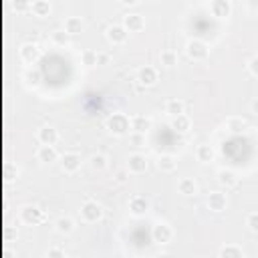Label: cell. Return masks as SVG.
<instances>
[{"label": "cell", "instance_id": "cell-32", "mask_svg": "<svg viewBox=\"0 0 258 258\" xmlns=\"http://www.w3.org/2000/svg\"><path fill=\"white\" fill-rule=\"evenodd\" d=\"M83 63H85V65H97V52L87 51L85 55H83Z\"/></svg>", "mask_w": 258, "mask_h": 258}, {"label": "cell", "instance_id": "cell-24", "mask_svg": "<svg viewBox=\"0 0 258 258\" xmlns=\"http://www.w3.org/2000/svg\"><path fill=\"white\" fill-rule=\"evenodd\" d=\"M57 230L61 234H71L75 230V222L71 218H59L57 220Z\"/></svg>", "mask_w": 258, "mask_h": 258}, {"label": "cell", "instance_id": "cell-35", "mask_svg": "<svg viewBox=\"0 0 258 258\" xmlns=\"http://www.w3.org/2000/svg\"><path fill=\"white\" fill-rule=\"evenodd\" d=\"M248 67H250V73H252L254 77H258V57H254V59L250 61V65H248Z\"/></svg>", "mask_w": 258, "mask_h": 258}, {"label": "cell", "instance_id": "cell-9", "mask_svg": "<svg viewBox=\"0 0 258 258\" xmlns=\"http://www.w3.org/2000/svg\"><path fill=\"white\" fill-rule=\"evenodd\" d=\"M61 166L67 173H75L79 168H81V155L71 152V154H65L63 155V161H61Z\"/></svg>", "mask_w": 258, "mask_h": 258}, {"label": "cell", "instance_id": "cell-37", "mask_svg": "<svg viewBox=\"0 0 258 258\" xmlns=\"http://www.w3.org/2000/svg\"><path fill=\"white\" fill-rule=\"evenodd\" d=\"M107 61H109V57H107V55H97V65H105Z\"/></svg>", "mask_w": 258, "mask_h": 258}, {"label": "cell", "instance_id": "cell-34", "mask_svg": "<svg viewBox=\"0 0 258 258\" xmlns=\"http://www.w3.org/2000/svg\"><path fill=\"white\" fill-rule=\"evenodd\" d=\"M15 6H17V10H18V12H24V10L33 8V4L29 2V0H17V2H15Z\"/></svg>", "mask_w": 258, "mask_h": 258}, {"label": "cell", "instance_id": "cell-10", "mask_svg": "<svg viewBox=\"0 0 258 258\" xmlns=\"http://www.w3.org/2000/svg\"><path fill=\"white\" fill-rule=\"evenodd\" d=\"M59 139V133L55 127H43V129H38V141L43 143V145H55Z\"/></svg>", "mask_w": 258, "mask_h": 258}, {"label": "cell", "instance_id": "cell-3", "mask_svg": "<svg viewBox=\"0 0 258 258\" xmlns=\"http://www.w3.org/2000/svg\"><path fill=\"white\" fill-rule=\"evenodd\" d=\"M81 216H83L87 222H97L103 216V210L97 202H85L83 208H81Z\"/></svg>", "mask_w": 258, "mask_h": 258}, {"label": "cell", "instance_id": "cell-36", "mask_svg": "<svg viewBox=\"0 0 258 258\" xmlns=\"http://www.w3.org/2000/svg\"><path fill=\"white\" fill-rule=\"evenodd\" d=\"M119 2H121V4H125V6H135V4L139 2V0H119Z\"/></svg>", "mask_w": 258, "mask_h": 258}, {"label": "cell", "instance_id": "cell-22", "mask_svg": "<svg viewBox=\"0 0 258 258\" xmlns=\"http://www.w3.org/2000/svg\"><path fill=\"white\" fill-rule=\"evenodd\" d=\"M226 129L232 131V133H240V131L246 129V121H244L242 117H232V119L226 121Z\"/></svg>", "mask_w": 258, "mask_h": 258}, {"label": "cell", "instance_id": "cell-21", "mask_svg": "<svg viewBox=\"0 0 258 258\" xmlns=\"http://www.w3.org/2000/svg\"><path fill=\"white\" fill-rule=\"evenodd\" d=\"M218 182L222 184V186H226V188H234L236 184H238V178L232 173V172H228V170H222L220 173H218Z\"/></svg>", "mask_w": 258, "mask_h": 258}, {"label": "cell", "instance_id": "cell-1", "mask_svg": "<svg viewBox=\"0 0 258 258\" xmlns=\"http://www.w3.org/2000/svg\"><path fill=\"white\" fill-rule=\"evenodd\" d=\"M129 127H131V121L123 113H115L113 117H109V121H107V129L115 135H125L129 131Z\"/></svg>", "mask_w": 258, "mask_h": 258}, {"label": "cell", "instance_id": "cell-39", "mask_svg": "<svg viewBox=\"0 0 258 258\" xmlns=\"http://www.w3.org/2000/svg\"><path fill=\"white\" fill-rule=\"evenodd\" d=\"M117 180H119V182H123V180H125V173H123V172H119V173H117Z\"/></svg>", "mask_w": 258, "mask_h": 258}, {"label": "cell", "instance_id": "cell-33", "mask_svg": "<svg viewBox=\"0 0 258 258\" xmlns=\"http://www.w3.org/2000/svg\"><path fill=\"white\" fill-rule=\"evenodd\" d=\"M246 224H248V228L252 230V232H258V212L248 216V222Z\"/></svg>", "mask_w": 258, "mask_h": 258}, {"label": "cell", "instance_id": "cell-20", "mask_svg": "<svg viewBox=\"0 0 258 258\" xmlns=\"http://www.w3.org/2000/svg\"><path fill=\"white\" fill-rule=\"evenodd\" d=\"M131 129L133 131H139V133H145L149 129V119L143 117V115H135L131 119Z\"/></svg>", "mask_w": 258, "mask_h": 258}, {"label": "cell", "instance_id": "cell-19", "mask_svg": "<svg viewBox=\"0 0 258 258\" xmlns=\"http://www.w3.org/2000/svg\"><path fill=\"white\" fill-rule=\"evenodd\" d=\"M166 113L172 115V117L182 115L184 113V101H180V99H170L166 103Z\"/></svg>", "mask_w": 258, "mask_h": 258}, {"label": "cell", "instance_id": "cell-16", "mask_svg": "<svg viewBox=\"0 0 258 258\" xmlns=\"http://www.w3.org/2000/svg\"><path fill=\"white\" fill-rule=\"evenodd\" d=\"M83 20L81 18H77V17H69L65 20V31L69 33V34H79L81 31H83Z\"/></svg>", "mask_w": 258, "mask_h": 258}, {"label": "cell", "instance_id": "cell-23", "mask_svg": "<svg viewBox=\"0 0 258 258\" xmlns=\"http://www.w3.org/2000/svg\"><path fill=\"white\" fill-rule=\"evenodd\" d=\"M36 17H49V12H51V4L47 2V0H36V2H33V8H31Z\"/></svg>", "mask_w": 258, "mask_h": 258}, {"label": "cell", "instance_id": "cell-27", "mask_svg": "<svg viewBox=\"0 0 258 258\" xmlns=\"http://www.w3.org/2000/svg\"><path fill=\"white\" fill-rule=\"evenodd\" d=\"M91 168H93V170H105V168H107V157H105L103 154L91 155Z\"/></svg>", "mask_w": 258, "mask_h": 258}, {"label": "cell", "instance_id": "cell-25", "mask_svg": "<svg viewBox=\"0 0 258 258\" xmlns=\"http://www.w3.org/2000/svg\"><path fill=\"white\" fill-rule=\"evenodd\" d=\"M196 155H198L200 161L208 164V161H212V157H214V152H212V147H210V145H200V147H198V152H196Z\"/></svg>", "mask_w": 258, "mask_h": 258}, {"label": "cell", "instance_id": "cell-2", "mask_svg": "<svg viewBox=\"0 0 258 258\" xmlns=\"http://www.w3.org/2000/svg\"><path fill=\"white\" fill-rule=\"evenodd\" d=\"M186 52H188V57L189 59H194V61H204L208 57V47L206 43H202V40H189L188 47H186Z\"/></svg>", "mask_w": 258, "mask_h": 258}, {"label": "cell", "instance_id": "cell-12", "mask_svg": "<svg viewBox=\"0 0 258 258\" xmlns=\"http://www.w3.org/2000/svg\"><path fill=\"white\" fill-rule=\"evenodd\" d=\"M36 157H38V161H43V164H51V161H55L59 157V154H57L55 145H40Z\"/></svg>", "mask_w": 258, "mask_h": 258}, {"label": "cell", "instance_id": "cell-31", "mask_svg": "<svg viewBox=\"0 0 258 258\" xmlns=\"http://www.w3.org/2000/svg\"><path fill=\"white\" fill-rule=\"evenodd\" d=\"M220 256H242V250L236 246H226L220 250Z\"/></svg>", "mask_w": 258, "mask_h": 258}, {"label": "cell", "instance_id": "cell-14", "mask_svg": "<svg viewBox=\"0 0 258 258\" xmlns=\"http://www.w3.org/2000/svg\"><path fill=\"white\" fill-rule=\"evenodd\" d=\"M139 81H141V85H154L155 81H157V71L154 69V67H141L139 69Z\"/></svg>", "mask_w": 258, "mask_h": 258}, {"label": "cell", "instance_id": "cell-38", "mask_svg": "<svg viewBox=\"0 0 258 258\" xmlns=\"http://www.w3.org/2000/svg\"><path fill=\"white\" fill-rule=\"evenodd\" d=\"M252 111L258 115V99H254V101H252Z\"/></svg>", "mask_w": 258, "mask_h": 258}, {"label": "cell", "instance_id": "cell-26", "mask_svg": "<svg viewBox=\"0 0 258 258\" xmlns=\"http://www.w3.org/2000/svg\"><path fill=\"white\" fill-rule=\"evenodd\" d=\"M157 166H159V170H164V172H173L178 164H175V159L172 155H161L159 161H157Z\"/></svg>", "mask_w": 258, "mask_h": 258}, {"label": "cell", "instance_id": "cell-11", "mask_svg": "<svg viewBox=\"0 0 258 258\" xmlns=\"http://www.w3.org/2000/svg\"><path fill=\"white\" fill-rule=\"evenodd\" d=\"M172 236H173V232H172V228H170L168 224H157V226L154 228V240L159 242V244L170 242Z\"/></svg>", "mask_w": 258, "mask_h": 258}, {"label": "cell", "instance_id": "cell-7", "mask_svg": "<svg viewBox=\"0 0 258 258\" xmlns=\"http://www.w3.org/2000/svg\"><path fill=\"white\" fill-rule=\"evenodd\" d=\"M123 26L129 33H139L145 29V20L141 15H125L123 17Z\"/></svg>", "mask_w": 258, "mask_h": 258}, {"label": "cell", "instance_id": "cell-17", "mask_svg": "<svg viewBox=\"0 0 258 258\" xmlns=\"http://www.w3.org/2000/svg\"><path fill=\"white\" fill-rule=\"evenodd\" d=\"M189 125H192V121H189V117H188L186 113H182V115H178V117H173V121H172V127H173L175 131H182V133L189 131Z\"/></svg>", "mask_w": 258, "mask_h": 258}, {"label": "cell", "instance_id": "cell-28", "mask_svg": "<svg viewBox=\"0 0 258 258\" xmlns=\"http://www.w3.org/2000/svg\"><path fill=\"white\" fill-rule=\"evenodd\" d=\"M175 63H178V57H175V52H173V51H164V52H161V65L173 67Z\"/></svg>", "mask_w": 258, "mask_h": 258}, {"label": "cell", "instance_id": "cell-4", "mask_svg": "<svg viewBox=\"0 0 258 258\" xmlns=\"http://www.w3.org/2000/svg\"><path fill=\"white\" fill-rule=\"evenodd\" d=\"M127 34H129V31L125 29L123 24H115V26H111V29L107 31V38H109L113 45H123L127 40Z\"/></svg>", "mask_w": 258, "mask_h": 258}, {"label": "cell", "instance_id": "cell-8", "mask_svg": "<svg viewBox=\"0 0 258 258\" xmlns=\"http://www.w3.org/2000/svg\"><path fill=\"white\" fill-rule=\"evenodd\" d=\"M210 10H212L214 17H218V18H228L230 12H232V6H230L228 0H212Z\"/></svg>", "mask_w": 258, "mask_h": 258}, {"label": "cell", "instance_id": "cell-18", "mask_svg": "<svg viewBox=\"0 0 258 258\" xmlns=\"http://www.w3.org/2000/svg\"><path fill=\"white\" fill-rule=\"evenodd\" d=\"M20 55H22V59H24L26 63H33V61H36V59H38L40 51H38V47H36V45H24V47L20 49Z\"/></svg>", "mask_w": 258, "mask_h": 258}, {"label": "cell", "instance_id": "cell-15", "mask_svg": "<svg viewBox=\"0 0 258 258\" xmlns=\"http://www.w3.org/2000/svg\"><path fill=\"white\" fill-rule=\"evenodd\" d=\"M178 189H180V194H184V196H194L198 192V186H196V182L192 178H182L180 184H178Z\"/></svg>", "mask_w": 258, "mask_h": 258}, {"label": "cell", "instance_id": "cell-13", "mask_svg": "<svg viewBox=\"0 0 258 258\" xmlns=\"http://www.w3.org/2000/svg\"><path fill=\"white\" fill-rule=\"evenodd\" d=\"M129 210H131V214H135V216H143V214L149 210V202H147L145 198H141V196H135V198H131V202H129Z\"/></svg>", "mask_w": 258, "mask_h": 258}, {"label": "cell", "instance_id": "cell-29", "mask_svg": "<svg viewBox=\"0 0 258 258\" xmlns=\"http://www.w3.org/2000/svg\"><path fill=\"white\" fill-rule=\"evenodd\" d=\"M69 33H67V31H57V33H52V40H55V43L57 45H67V43H69Z\"/></svg>", "mask_w": 258, "mask_h": 258}, {"label": "cell", "instance_id": "cell-30", "mask_svg": "<svg viewBox=\"0 0 258 258\" xmlns=\"http://www.w3.org/2000/svg\"><path fill=\"white\" fill-rule=\"evenodd\" d=\"M24 218L29 220V222L40 220V210H36V208H26V210H24Z\"/></svg>", "mask_w": 258, "mask_h": 258}, {"label": "cell", "instance_id": "cell-6", "mask_svg": "<svg viewBox=\"0 0 258 258\" xmlns=\"http://www.w3.org/2000/svg\"><path fill=\"white\" fill-rule=\"evenodd\" d=\"M228 206V200H226V194L222 192H212L208 196V208L212 212H224Z\"/></svg>", "mask_w": 258, "mask_h": 258}, {"label": "cell", "instance_id": "cell-5", "mask_svg": "<svg viewBox=\"0 0 258 258\" xmlns=\"http://www.w3.org/2000/svg\"><path fill=\"white\" fill-rule=\"evenodd\" d=\"M127 170L129 173H143L147 170V159L141 154H133L127 159Z\"/></svg>", "mask_w": 258, "mask_h": 258}]
</instances>
